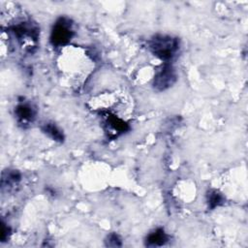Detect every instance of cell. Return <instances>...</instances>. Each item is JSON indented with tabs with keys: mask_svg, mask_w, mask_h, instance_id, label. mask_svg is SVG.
Returning a JSON list of instances; mask_svg holds the SVG:
<instances>
[{
	"mask_svg": "<svg viewBox=\"0 0 248 248\" xmlns=\"http://www.w3.org/2000/svg\"><path fill=\"white\" fill-rule=\"evenodd\" d=\"M150 48L156 56L170 60L178 48V41L170 36H156L150 41Z\"/></svg>",
	"mask_w": 248,
	"mask_h": 248,
	"instance_id": "cell-1",
	"label": "cell"
},
{
	"mask_svg": "<svg viewBox=\"0 0 248 248\" xmlns=\"http://www.w3.org/2000/svg\"><path fill=\"white\" fill-rule=\"evenodd\" d=\"M73 36V30L71 23L65 18H60L53 26L51 32V42L55 46H61L69 42Z\"/></svg>",
	"mask_w": 248,
	"mask_h": 248,
	"instance_id": "cell-2",
	"label": "cell"
},
{
	"mask_svg": "<svg viewBox=\"0 0 248 248\" xmlns=\"http://www.w3.org/2000/svg\"><path fill=\"white\" fill-rule=\"evenodd\" d=\"M176 80V74L170 65H165L154 78V87L159 90H165L170 87Z\"/></svg>",
	"mask_w": 248,
	"mask_h": 248,
	"instance_id": "cell-3",
	"label": "cell"
},
{
	"mask_svg": "<svg viewBox=\"0 0 248 248\" xmlns=\"http://www.w3.org/2000/svg\"><path fill=\"white\" fill-rule=\"evenodd\" d=\"M16 115L21 124H26L33 120L35 111L29 104H20L16 108Z\"/></svg>",
	"mask_w": 248,
	"mask_h": 248,
	"instance_id": "cell-4",
	"label": "cell"
},
{
	"mask_svg": "<svg viewBox=\"0 0 248 248\" xmlns=\"http://www.w3.org/2000/svg\"><path fill=\"white\" fill-rule=\"evenodd\" d=\"M167 240H168V236L165 233L164 230L157 229L148 234L146 238V245L152 246V247L162 246L166 243Z\"/></svg>",
	"mask_w": 248,
	"mask_h": 248,
	"instance_id": "cell-5",
	"label": "cell"
},
{
	"mask_svg": "<svg viewBox=\"0 0 248 248\" xmlns=\"http://www.w3.org/2000/svg\"><path fill=\"white\" fill-rule=\"evenodd\" d=\"M42 130L46 134H47L51 139H53L55 140H58V141L63 140V134L53 123H46L42 127Z\"/></svg>",
	"mask_w": 248,
	"mask_h": 248,
	"instance_id": "cell-6",
	"label": "cell"
},
{
	"mask_svg": "<svg viewBox=\"0 0 248 248\" xmlns=\"http://www.w3.org/2000/svg\"><path fill=\"white\" fill-rule=\"evenodd\" d=\"M207 202L210 208H215L216 206H219L223 202V198L217 191L213 190L210 191L207 195Z\"/></svg>",
	"mask_w": 248,
	"mask_h": 248,
	"instance_id": "cell-7",
	"label": "cell"
},
{
	"mask_svg": "<svg viewBox=\"0 0 248 248\" xmlns=\"http://www.w3.org/2000/svg\"><path fill=\"white\" fill-rule=\"evenodd\" d=\"M107 241H108V246L116 247V246H120L121 245V240L119 239L118 235H116V234H110Z\"/></svg>",
	"mask_w": 248,
	"mask_h": 248,
	"instance_id": "cell-8",
	"label": "cell"
}]
</instances>
